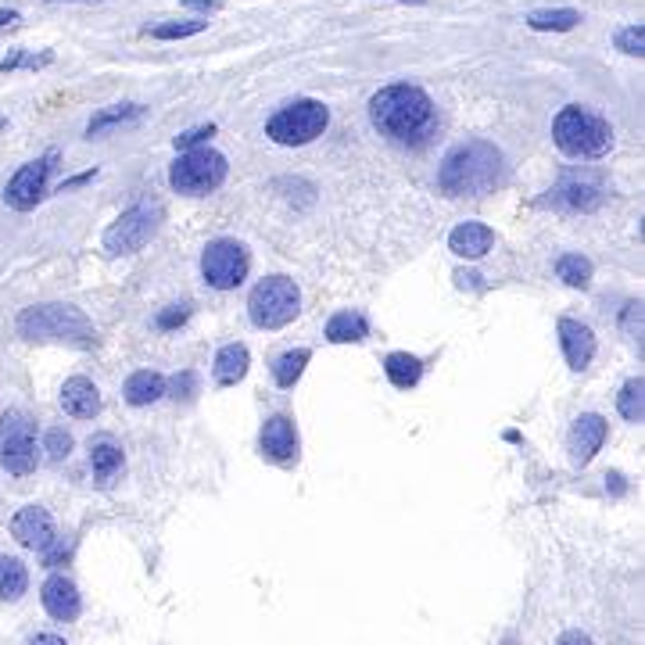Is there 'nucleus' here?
<instances>
[{"mask_svg": "<svg viewBox=\"0 0 645 645\" xmlns=\"http://www.w3.org/2000/svg\"><path fill=\"white\" fill-rule=\"evenodd\" d=\"M370 122L387 140L420 144L434 129V101L413 83H391L370 97Z\"/></svg>", "mask_w": 645, "mask_h": 645, "instance_id": "f03ea898", "label": "nucleus"}, {"mask_svg": "<svg viewBox=\"0 0 645 645\" xmlns=\"http://www.w3.org/2000/svg\"><path fill=\"white\" fill-rule=\"evenodd\" d=\"M43 452H47V459H51V463H61V459H69V452H72V434H69V430H61V427L47 430V438H43Z\"/></svg>", "mask_w": 645, "mask_h": 645, "instance_id": "2f4dec72", "label": "nucleus"}, {"mask_svg": "<svg viewBox=\"0 0 645 645\" xmlns=\"http://www.w3.org/2000/svg\"><path fill=\"white\" fill-rule=\"evenodd\" d=\"M183 8L205 11V15H212V11H215V0H183Z\"/></svg>", "mask_w": 645, "mask_h": 645, "instance_id": "58836bf2", "label": "nucleus"}, {"mask_svg": "<svg viewBox=\"0 0 645 645\" xmlns=\"http://www.w3.org/2000/svg\"><path fill=\"white\" fill-rule=\"evenodd\" d=\"M11 534H15L18 542L26 545V549H36V552H47L54 545V520L47 509L40 506H26L18 509L11 516Z\"/></svg>", "mask_w": 645, "mask_h": 645, "instance_id": "ddd939ff", "label": "nucleus"}, {"mask_svg": "<svg viewBox=\"0 0 645 645\" xmlns=\"http://www.w3.org/2000/svg\"><path fill=\"white\" fill-rule=\"evenodd\" d=\"M248 248L230 237H219L205 248L201 255V273H205V284L215 287V291H233V287L244 284V276H248Z\"/></svg>", "mask_w": 645, "mask_h": 645, "instance_id": "1a4fd4ad", "label": "nucleus"}, {"mask_svg": "<svg viewBox=\"0 0 645 645\" xmlns=\"http://www.w3.org/2000/svg\"><path fill=\"white\" fill-rule=\"evenodd\" d=\"M262 456L273 459V463H294L298 459V430H294L291 416H269L262 423Z\"/></svg>", "mask_w": 645, "mask_h": 645, "instance_id": "4468645a", "label": "nucleus"}, {"mask_svg": "<svg viewBox=\"0 0 645 645\" xmlns=\"http://www.w3.org/2000/svg\"><path fill=\"white\" fill-rule=\"evenodd\" d=\"M61 409L76 416V420H94L101 413V391L94 387V380L86 377L65 380V387H61Z\"/></svg>", "mask_w": 645, "mask_h": 645, "instance_id": "f3484780", "label": "nucleus"}, {"mask_svg": "<svg viewBox=\"0 0 645 645\" xmlns=\"http://www.w3.org/2000/svg\"><path fill=\"white\" fill-rule=\"evenodd\" d=\"M301 312V291L291 276H266L258 280L248 298V316L258 330H280Z\"/></svg>", "mask_w": 645, "mask_h": 645, "instance_id": "423d86ee", "label": "nucleus"}, {"mask_svg": "<svg viewBox=\"0 0 645 645\" xmlns=\"http://www.w3.org/2000/svg\"><path fill=\"white\" fill-rule=\"evenodd\" d=\"M29 645H69V642H65V638H58V635H36Z\"/></svg>", "mask_w": 645, "mask_h": 645, "instance_id": "a19ab883", "label": "nucleus"}, {"mask_svg": "<svg viewBox=\"0 0 645 645\" xmlns=\"http://www.w3.org/2000/svg\"><path fill=\"white\" fill-rule=\"evenodd\" d=\"M158 223H162V208L158 205L140 201V205L126 208V212L108 226V233H104V251H108V255H133V251H140L151 237H155Z\"/></svg>", "mask_w": 645, "mask_h": 645, "instance_id": "6e6552de", "label": "nucleus"}, {"mask_svg": "<svg viewBox=\"0 0 645 645\" xmlns=\"http://www.w3.org/2000/svg\"><path fill=\"white\" fill-rule=\"evenodd\" d=\"M327 126H330L327 104L305 97V101H294V104H287V108H280V112L266 122V137L273 140V144L301 147V144H312L316 137H323V129Z\"/></svg>", "mask_w": 645, "mask_h": 645, "instance_id": "0eeeda50", "label": "nucleus"}, {"mask_svg": "<svg viewBox=\"0 0 645 645\" xmlns=\"http://www.w3.org/2000/svg\"><path fill=\"white\" fill-rule=\"evenodd\" d=\"M556 645H595V642L585 635V631H567V635H559Z\"/></svg>", "mask_w": 645, "mask_h": 645, "instance_id": "4c0bfd02", "label": "nucleus"}, {"mask_svg": "<svg viewBox=\"0 0 645 645\" xmlns=\"http://www.w3.org/2000/svg\"><path fill=\"white\" fill-rule=\"evenodd\" d=\"M309 359H312L309 348H294V352H284L280 359L273 362V380L280 387H294L301 373H305V366H309Z\"/></svg>", "mask_w": 645, "mask_h": 645, "instance_id": "bb28decb", "label": "nucleus"}, {"mask_svg": "<svg viewBox=\"0 0 645 645\" xmlns=\"http://www.w3.org/2000/svg\"><path fill=\"white\" fill-rule=\"evenodd\" d=\"M559 344H563V355H567L570 370H588L595 359V334L577 323V319H559Z\"/></svg>", "mask_w": 645, "mask_h": 645, "instance_id": "dca6fc26", "label": "nucleus"}, {"mask_svg": "<svg viewBox=\"0 0 645 645\" xmlns=\"http://www.w3.org/2000/svg\"><path fill=\"white\" fill-rule=\"evenodd\" d=\"M384 373H387V380L395 387H402V391H409V387H416L420 384V377H423V362L416 359V355H409V352H391L384 359Z\"/></svg>", "mask_w": 645, "mask_h": 645, "instance_id": "412c9836", "label": "nucleus"}, {"mask_svg": "<svg viewBox=\"0 0 645 645\" xmlns=\"http://www.w3.org/2000/svg\"><path fill=\"white\" fill-rule=\"evenodd\" d=\"M552 140L570 158H602L613 147V129L602 115L581 104H567L552 122Z\"/></svg>", "mask_w": 645, "mask_h": 645, "instance_id": "20e7f679", "label": "nucleus"}, {"mask_svg": "<svg viewBox=\"0 0 645 645\" xmlns=\"http://www.w3.org/2000/svg\"><path fill=\"white\" fill-rule=\"evenodd\" d=\"M248 366H251V355L244 344H223L219 352H215V366H212V377L219 387H233L241 384L248 377Z\"/></svg>", "mask_w": 645, "mask_h": 645, "instance_id": "6ab92c4d", "label": "nucleus"}, {"mask_svg": "<svg viewBox=\"0 0 645 645\" xmlns=\"http://www.w3.org/2000/svg\"><path fill=\"white\" fill-rule=\"evenodd\" d=\"M624 330L631 337H642V301H631L628 312H624Z\"/></svg>", "mask_w": 645, "mask_h": 645, "instance_id": "e433bc0d", "label": "nucleus"}, {"mask_svg": "<svg viewBox=\"0 0 645 645\" xmlns=\"http://www.w3.org/2000/svg\"><path fill=\"white\" fill-rule=\"evenodd\" d=\"M552 198H556V205H563V208H581V212H592V208H599L602 194L592 187V183L567 180V183H559V187L552 190Z\"/></svg>", "mask_w": 645, "mask_h": 645, "instance_id": "393cba45", "label": "nucleus"}, {"mask_svg": "<svg viewBox=\"0 0 645 645\" xmlns=\"http://www.w3.org/2000/svg\"><path fill=\"white\" fill-rule=\"evenodd\" d=\"M54 158L58 155L51 151V155L22 165V169L8 180V187H4V205L15 208V212H33V208L43 201V194H47V176H51V169H54Z\"/></svg>", "mask_w": 645, "mask_h": 645, "instance_id": "9b49d317", "label": "nucleus"}, {"mask_svg": "<svg viewBox=\"0 0 645 645\" xmlns=\"http://www.w3.org/2000/svg\"><path fill=\"white\" fill-rule=\"evenodd\" d=\"M491 244H495V233H491V226L477 223V219H466V223H459L456 230L448 233V248L459 258H484Z\"/></svg>", "mask_w": 645, "mask_h": 645, "instance_id": "a211bd4d", "label": "nucleus"}, {"mask_svg": "<svg viewBox=\"0 0 645 645\" xmlns=\"http://www.w3.org/2000/svg\"><path fill=\"white\" fill-rule=\"evenodd\" d=\"M165 387H172V395L176 398H190L198 391V377H194V373H180V377H172V384H165Z\"/></svg>", "mask_w": 645, "mask_h": 645, "instance_id": "f704fd0d", "label": "nucleus"}, {"mask_svg": "<svg viewBox=\"0 0 645 645\" xmlns=\"http://www.w3.org/2000/svg\"><path fill=\"white\" fill-rule=\"evenodd\" d=\"M119 466H122V448H115L112 441H97V445H90V470H94L97 481L115 477Z\"/></svg>", "mask_w": 645, "mask_h": 645, "instance_id": "c85d7f7f", "label": "nucleus"}, {"mask_svg": "<svg viewBox=\"0 0 645 645\" xmlns=\"http://www.w3.org/2000/svg\"><path fill=\"white\" fill-rule=\"evenodd\" d=\"M226 155L212 151V147H190L183 151L169 169V183L176 194H187V198H205L212 190H219L226 183Z\"/></svg>", "mask_w": 645, "mask_h": 645, "instance_id": "39448f33", "label": "nucleus"}, {"mask_svg": "<svg viewBox=\"0 0 645 645\" xmlns=\"http://www.w3.org/2000/svg\"><path fill=\"white\" fill-rule=\"evenodd\" d=\"M187 316H190L187 305H172L169 312H162V316H158V330H172V327H180V323H187Z\"/></svg>", "mask_w": 645, "mask_h": 645, "instance_id": "c9c22d12", "label": "nucleus"}, {"mask_svg": "<svg viewBox=\"0 0 645 645\" xmlns=\"http://www.w3.org/2000/svg\"><path fill=\"white\" fill-rule=\"evenodd\" d=\"M208 137H215V126H198V129H187L176 137V151H190V147H201Z\"/></svg>", "mask_w": 645, "mask_h": 645, "instance_id": "72a5a7b5", "label": "nucleus"}, {"mask_svg": "<svg viewBox=\"0 0 645 645\" xmlns=\"http://www.w3.org/2000/svg\"><path fill=\"white\" fill-rule=\"evenodd\" d=\"M402 4H427V0H402Z\"/></svg>", "mask_w": 645, "mask_h": 645, "instance_id": "79ce46f5", "label": "nucleus"}, {"mask_svg": "<svg viewBox=\"0 0 645 645\" xmlns=\"http://www.w3.org/2000/svg\"><path fill=\"white\" fill-rule=\"evenodd\" d=\"M29 588V570L22 559L15 556H0V599L18 602Z\"/></svg>", "mask_w": 645, "mask_h": 645, "instance_id": "5701e85b", "label": "nucleus"}, {"mask_svg": "<svg viewBox=\"0 0 645 645\" xmlns=\"http://www.w3.org/2000/svg\"><path fill=\"white\" fill-rule=\"evenodd\" d=\"M11 26H18V11L4 8V11H0V29H11Z\"/></svg>", "mask_w": 645, "mask_h": 645, "instance_id": "ea45409f", "label": "nucleus"}, {"mask_svg": "<svg viewBox=\"0 0 645 645\" xmlns=\"http://www.w3.org/2000/svg\"><path fill=\"white\" fill-rule=\"evenodd\" d=\"M51 4H61V0H51ZM65 4H69V0H65Z\"/></svg>", "mask_w": 645, "mask_h": 645, "instance_id": "37998d69", "label": "nucleus"}, {"mask_svg": "<svg viewBox=\"0 0 645 645\" xmlns=\"http://www.w3.org/2000/svg\"><path fill=\"white\" fill-rule=\"evenodd\" d=\"M606 434H610V427H606V420H602L599 413H581L574 420V427H570V459H574V466H588L595 459V452L602 448V441H606Z\"/></svg>", "mask_w": 645, "mask_h": 645, "instance_id": "f8f14e48", "label": "nucleus"}, {"mask_svg": "<svg viewBox=\"0 0 645 645\" xmlns=\"http://www.w3.org/2000/svg\"><path fill=\"white\" fill-rule=\"evenodd\" d=\"M208 29V18H187V22H165V26L147 29V36L155 40H187V36H198Z\"/></svg>", "mask_w": 645, "mask_h": 645, "instance_id": "7c9ffc66", "label": "nucleus"}, {"mask_svg": "<svg viewBox=\"0 0 645 645\" xmlns=\"http://www.w3.org/2000/svg\"><path fill=\"white\" fill-rule=\"evenodd\" d=\"M617 51L631 54V58H642V54H645V26H642V22L620 29V33H617Z\"/></svg>", "mask_w": 645, "mask_h": 645, "instance_id": "473e14b6", "label": "nucleus"}, {"mask_svg": "<svg viewBox=\"0 0 645 645\" xmlns=\"http://www.w3.org/2000/svg\"><path fill=\"white\" fill-rule=\"evenodd\" d=\"M122 395H126L129 405H151V402H158V398L165 395V377H162V373H155V370H140V373H133V377L126 380Z\"/></svg>", "mask_w": 645, "mask_h": 645, "instance_id": "aec40b11", "label": "nucleus"}, {"mask_svg": "<svg viewBox=\"0 0 645 645\" xmlns=\"http://www.w3.org/2000/svg\"><path fill=\"white\" fill-rule=\"evenodd\" d=\"M502 180H506V158L488 140L456 144L438 169V187L448 198H481L502 187Z\"/></svg>", "mask_w": 645, "mask_h": 645, "instance_id": "f257e3e1", "label": "nucleus"}, {"mask_svg": "<svg viewBox=\"0 0 645 645\" xmlns=\"http://www.w3.org/2000/svg\"><path fill=\"white\" fill-rule=\"evenodd\" d=\"M556 276L567 287H588L592 284V262H588L585 255H559Z\"/></svg>", "mask_w": 645, "mask_h": 645, "instance_id": "cd10ccee", "label": "nucleus"}, {"mask_svg": "<svg viewBox=\"0 0 645 645\" xmlns=\"http://www.w3.org/2000/svg\"><path fill=\"white\" fill-rule=\"evenodd\" d=\"M581 22L574 8H552V11H531L527 15V26L538 29V33H570V29Z\"/></svg>", "mask_w": 645, "mask_h": 645, "instance_id": "a878e982", "label": "nucleus"}, {"mask_svg": "<svg viewBox=\"0 0 645 645\" xmlns=\"http://www.w3.org/2000/svg\"><path fill=\"white\" fill-rule=\"evenodd\" d=\"M0 463L4 470L15 477H26L36 470L40 456H36V438H33V423L22 413H8L0 420Z\"/></svg>", "mask_w": 645, "mask_h": 645, "instance_id": "9d476101", "label": "nucleus"}, {"mask_svg": "<svg viewBox=\"0 0 645 645\" xmlns=\"http://www.w3.org/2000/svg\"><path fill=\"white\" fill-rule=\"evenodd\" d=\"M18 334L29 341H65L76 348H94L97 330L76 305H33L18 316Z\"/></svg>", "mask_w": 645, "mask_h": 645, "instance_id": "7ed1b4c3", "label": "nucleus"}, {"mask_svg": "<svg viewBox=\"0 0 645 645\" xmlns=\"http://www.w3.org/2000/svg\"><path fill=\"white\" fill-rule=\"evenodd\" d=\"M137 119H144V104H115V108H104V112H97L94 119L86 122V137H101L108 129L126 126V122Z\"/></svg>", "mask_w": 645, "mask_h": 645, "instance_id": "4be33fe9", "label": "nucleus"}, {"mask_svg": "<svg viewBox=\"0 0 645 645\" xmlns=\"http://www.w3.org/2000/svg\"><path fill=\"white\" fill-rule=\"evenodd\" d=\"M642 391H645V380H642V377L628 380V384L620 387L617 409H620V416H624L628 423H642V416H645V398H642Z\"/></svg>", "mask_w": 645, "mask_h": 645, "instance_id": "c756f323", "label": "nucleus"}, {"mask_svg": "<svg viewBox=\"0 0 645 645\" xmlns=\"http://www.w3.org/2000/svg\"><path fill=\"white\" fill-rule=\"evenodd\" d=\"M40 602L43 610L51 613L54 620H76L83 610V599H79V588L72 585L65 574H51L40 588Z\"/></svg>", "mask_w": 645, "mask_h": 645, "instance_id": "2eb2a0df", "label": "nucleus"}, {"mask_svg": "<svg viewBox=\"0 0 645 645\" xmlns=\"http://www.w3.org/2000/svg\"><path fill=\"white\" fill-rule=\"evenodd\" d=\"M370 334V323H366V316L362 312H337V316H330L327 323V341L334 344H352V341H362V337Z\"/></svg>", "mask_w": 645, "mask_h": 645, "instance_id": "b1692460", "label": "nucleus"}]
</instances>
